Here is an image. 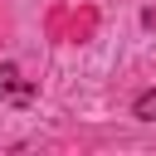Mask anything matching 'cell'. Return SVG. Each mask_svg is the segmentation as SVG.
<instances>
[{"mask_svg":"<svg viewBox=\"0 0 156 156\" xmlns=\"http://www.w3.org/2000/svg\"><path fill=\"white\" fill-rule=\"evenodd\" d=\"M15 78H20L15 68H0V88H5L15 102H24V98H29V83H15Z\"/></svg>","mask_w":156,"mask_h":156,"instance_id":"1","label":"cell"},{"mask_svg":"<svg viewBox=\"0 0 156 156\" xmlns=\"http://www.w3.org/2000/svg\"><path fill=\"white\" fill-rule=\"evenodd\" d=\"M132 112H136V117H141V122H156V93H141V98H136V107H132Z\"/></svg>","mask_w":156,"mask_h":156,"instance_id":"2","label":"cell"}]
</instances>
